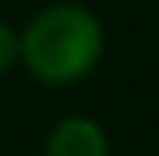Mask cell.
Masks as SVG:
<instances>
[{"instance_id":"cell-1","label":"cell","mask_w":159,"mask_h":156,"mask_svg":"<svg viewBox=\"0 0 159 156\" xmlns=\"http://www.w3.org/2000/svg\"><path fill=\"white\" fill-rule=\"evenodd\" d=\"M102 57V25L78 4H53L29 21L21 35V60L46 85H71L85 78Z\"/></svg>"},{"instance_id":"cell-2","label":"cell","mask_w":159,"mask_h":156,"mask_svg":"<svg viewBox=\"0 0 159 156\" xmlns=\"http://www.w3.org/2000/svg\"><path fill=\"white\" fill-rule=\"evenodd\" d=\"M46 156H110V145L96 121L67 117L53 128L50 142H46Z\"/></svg>"},{"instance_id":"cell-3","label":"cell","mask_w":159,"mask_h":156,"mask_svg":"<svg viewBox=\"0 0 159 156\" xmlns=\"http://www.w3.org/2000/svg\"><path fill=\"white\" fill-rule=\"evenodd\" d=\"M18 57H21V39H18V35L7 29L4 21H0V75H4V71H11Z\"/></svg>"}]
</instances>
